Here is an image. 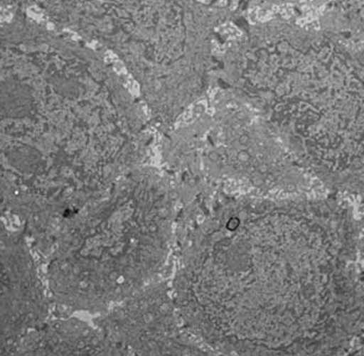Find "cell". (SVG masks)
Returning <instances> with one entry per match:
<instances>
[{
	"label": "cell",
	"instance_id": "cell-7",
	"mask_svg": "<svg viewBox=\"0 0 364 356\" xmlns=\"http://www.w3.org/2000/svg\"><path fill=\"white\" fill-rule=\"evenodd\" d=\"M94 325L120 355H210L182 320L171 284L163 278L112 305Z\"/></svg>",
	"mask_w": 364,
	"mask_h": 356
},
{
	"label": "cell",
	"instance_id": "cell-1",
	"mask_svg": "<svg viewBox=\"0 0 364 356\" xmlns=\"http://www.w3.org/2000/svg\"><path fill=\"white\" fill-rule=\"evenodd\" d=\"M358 241L335 196L201 192L179 206L171 293L215 354L348 353L364 340Z\"/></svg>",
	"mask_w": 364,
	"mask_h": 356
},
{
	"label": "cell",
	"instance_id": "cell-11",
	"mask_svg": "<svg viewBox=\"0 0 364 356\" xmlns=\"http://www.w3.org/2000/svg\"><path fill=\"white\" fill-rule=\"evenodd\" d=\"M38 0H0V9L14 8L16 10L26 9L28 5L38 3Z\"/></svg>",
	"mask_w": 364,
	"mask_h": 356
},
{
	"label": "cell",
	"instance_id": "cell-4",
	"mask_svg": "<svg viewBox=\"0 0 364 356\" xmlns=\"http://www.w3.org/2000/svg\"><path fill=\"white\" fill-rule=\"evenodd\" d=\"M179 206L171 176L143 165L67 220L43 254L53 306L102 314L161 278Z\"/></svg>",
	"mask_w": 364,
	"mask_h": 356
},
{
	"label": "cell",
	"instance_id": "cell-8",
	"mask_svg": "<svg viewBox=\"0 0 364 356\" xmlns=\"http://www.w3.org/2000/svg\"><path fill=\"white\" fill-rule=\"evenodd\" d=\"M53 305L28 229L10 227L0 210V355L50 318Z\"/></svg>",
	"mask_w": 364,
	"mask_h": 356
},
{
	"label": "cell",
	"instance_id": "cell-3",
	"mask_svg": "<svg viewBox=\"0 0 364 356\" xmlns=\"http://www.w3.org/2000/svg\"><path fill=\"white\" fill-rule=\"evenodd\" d=\"M239 95L327 189L364 196V42L294 26L245 65Z\"/></svg>",
	"mask_w": 364,
	"mask_h": 356
},
{
	"label": "cell",
	"instance_id": "cell-2",
	"mask_svg": "<svg viewBox=\"0 0 364 356\" xmlns=\"http://www.w3.org/2000/svg\"><path fill=\"white\" fill-rule=\"evenodd\" d=\"M138 100L85 41L16 10L0 22V210L45 247L60 227L145 165Z\"/></svg>",
	"mask_w": 364,
	"mask_h": 356
},
{
	"label": "cell",
	"instance_id": "cell-6",
	"mask_svg": "<svg viewBox=\"0 0 364 356\" xmlns=\"http://www.w3.org/2000/svg\"><path fill=\"white\" fill-rule=\"evenodd\" d=\"M161 158L179 190L264 196L308 194L314 178L245 104L220 92L208 112L163 134Z\"/></svg>",
	"mask_w": 364,
	"mask_h": 356
},
{
	"label": "cell",
	"instance_id": "cell-5",
	"mask_svg": "<svg viewBox=\"0 0 364 356\" xmlns=\"http://www.w3.org/2000/svg\"><path fill=\"white\" fill-rule=\"evenodd\" d=\"M50 26L105 47L132 75L150 124L171 131L214 83L218 30L242 19L201 0H38Z\"/></svg>",
	"mask_w": 364,
	"mask_h": 356
},
{
	"label": "cell",
	"instance_id": "cell-12",
	"mask_svg": "<svg viewBox=\"0 0 364 356\" xmlns=\"http://www.w3.org/2000/svg\"><path fill=\"white\" fill-rule=\"evenodd\" d=\"M358 244H359L360 259H361L364 267V215L359 220V241H358Z\"/></svg>",
	"mask_w": 364,
	"mask_h": 356
},
{
	"label": "cell",
	"instance_id": "cell-10",
	"mask_svg": "<svg viewBox=\"0 0 364 356\" xmlns=\"http://www.w3.org/2000/svg\"><path fill=\"white\" fill-rule=\"evenodd\" d=\"M237 4L239 10H245L251 7H273V6L286 5L298 3L300 0H232Z\"/></svg>",
	"mask_w": 364,
	"mask_h": 356
},
{
	"label": "cell",
	"instance_id": "cell-9",
	"mask_svg": "<svg viewBox=\"0 0 364 356\" xmlns=\"http://www.w3.org/2000/svg\"><path fill=\"white\" fill-rule=\"evenodd\" d=\"M14 355H120L95 325L73 317L47 319L16 345Z\"/></svg>",
	"mask_w": 364,
	"mask_h": 356
}]
</instances>
